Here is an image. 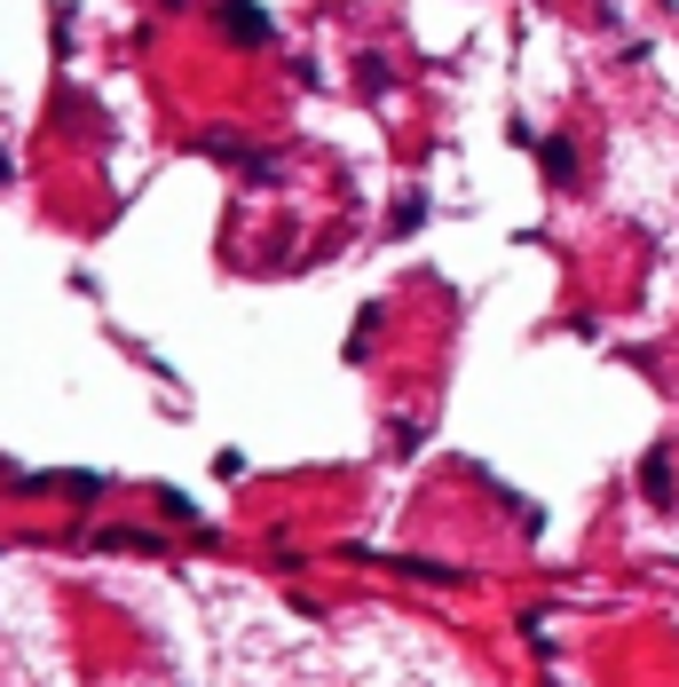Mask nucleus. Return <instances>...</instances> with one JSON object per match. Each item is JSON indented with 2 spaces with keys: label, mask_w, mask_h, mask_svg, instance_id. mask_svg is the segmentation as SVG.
<instances>
[{
  "label": "nucleus",
  "mask_w": 679,
  "mask_h": 687,
  "mask_svg": "<svg viewBox=\"0 0 679 687\" xmlns=\"http://www.w3.org/2000/svg\"><path fill=\"white\" fill-rule=\"evenodd\" d=\"M229 32H237V40H269V24L253 17V9H229Z\"/></svg>",
  "instance_id": "nucleus-1"
},
{
  "label": "nucleus",
  "mask_w": 679,
  "mask_h": 687,
  "mask_svg": "<svg viewBox=\"0 0 679 687\" xmlns=\"http://www.w3.org/2000/svg\"><path fill=\"white\" fill-rule=\"evenodd\" d=\"M648 498H671V459H648Z\"/></svg>",
  "instance_id": "nucleus-2"
}]
</instances>
